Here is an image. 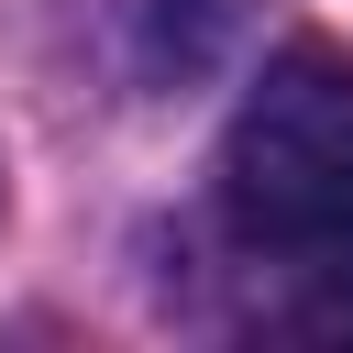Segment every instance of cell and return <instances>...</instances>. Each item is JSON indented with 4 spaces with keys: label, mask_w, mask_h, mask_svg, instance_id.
<instances>
[{
    "label": "cell",
    "mask_w": 353,
    "mask_h": 353,
    "mask_svg": "<svg viewBox=\"0 0 353 353\" xmlns=\"http://www.w3.org/2000/svg\"><path fill=\"white\" fill-rule=\"evenodd\" d=\"M221 210L287 276H353V55L287 44L221 132Z\"/></svg>",
    "instance_id": "cell-1"
}]
</instances>
